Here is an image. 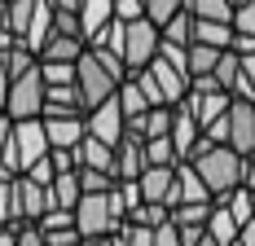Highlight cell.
I'll use <instances>...</instances> for the list:
<instances>
[{"label":"cell","instance_id":"44","mask_svg":"<svg viewBox=\"0 0 255 246\" xmlns=\"http://www.w3.org/2000/svg\"><path fill=\"white\" fill-rule=\"evenodd\" d=\"M9 88H13V75H9L4 57H0V110H4V101H9Z\"/></svg>","mask_w":255,"mask_h":246},{"label":"cell","instance_id":"48","mask_svg":"<svg viewBox=\"0 0 255 246\" xmlns=\"http://www.w3.org/2000/svg\"><path fill=\"white\" fill-rule=\"evenodd\" d=\"M0 246H18V224H4L0 229Z\"/></svg>","mask_w":255,"mask_h":246},{"label":"cell","instance_id":"50","mask_svg":"<svg viewBox=\"0 0 255 246\" xmlns=\"http://www.w3.org/2000/svg\"><path fill=\"white\" fill-rule=\"evenodd\" d=\"M0 31H9V0H0Z\"/></svg>","mask_w":255,"mask_h":246},{"label":"cell","instance_id":"15","mask_svg":"<svg viewBox=\"0 0 255 246\" xmlns=\"http://www.w3.org/2000/svg\"><path fill=\"white\" fill-rule=\"evenodd\" d=\"M79 167H93V172H106V176H115V145L110 141H102V136H84L79 141Z\"/></svg>","mask_w":255,"mask_h":246},{"label":"cell","instance_id":"26","mask_svg":"<svg viewBox=\"0 0 255 246\" xmlns=\"http://www.w3.org/2000/svg\"><path fill=\"white\" fill-rule=\"evenodd\" d=\"M145 163H150V167H180V154H176V145H172V136L145 141Z\"/></svg>","mask_w":255,"mask_h":246},{"label":"cell","instance_id":"41","mask_svg":"<svg viewBox=\"0 0 255 246\" xmlns=\"http://www.w3.org/2000/svg\"><path fill=\"white\" fill-rule=\"evenodd\" d=\"M26 176H31V180H40V185H53V180H57V167H53V158H40Z\"/></svg>","mask_w":255,"mask_h":246},{"label":"cell","instance_id":"8","mask_svg":"<svg viewBox=\"0 0 255 246\" xmlns=\"http://www.w3.org/2000/svg\"><path fill=\"white\" fill-rule=\"evenodd\" d=\"M229 145L238 154H255V97H233L229 106Z\"/></svg>","mask_w":255,"mask_h":246},{"label":"cell","instance_id":"34","mask_svg":"<svg viewBox=\"0 0 255 246\" xmlns=\"http://www.w3.org/2000/svg\"><path fill=\"white\" fill-rule=\"evenodd\" d=\"M79 180H84V194H106V189H115V176L93 172V167H79Z\"/></svg>","mask_w":255,"mask_h":246},{"label":"cell","instance_id":"23","mask_svg":"<svg viewBox=\"0 0 255 246\" xmlns=\"http://www.w3.org/2000/svg\"><path fill=\"white\" fill-rule=\"evenodd\" d=\"M225 53L229 49H211V44H198V40H194V44H189V75H194V79H198V75H211L220 66Z\"/></svg>","mask_w":255,"mask_h":246},{"label":"cell","instance_id":"9","mask_svg":"<svg viewBox=\"0 0 255 246\" xmlns=\"http://www.w3.org/2000/svg\"><path fill=\"white\" fill-rule=\"evenodd\" d=\"M88 132L102 136V141H110V145H119L128 136V115H124V106H119V93L110 101H102L97 110H88Z\"/></svg>","mask_w":255,"mask_h":246},{"label":"cell","instance_id":"38","mask_svg":"<svg viewBox=\"0 0 255 246\" xmlns=\"http://www.w3.org/2000/svg\"><path fill=\"white\" fill-rule=\"evenodd\" d=\"M154 246H185V238H180V224L167 220L163 229H154Z\"/></svg>","mask_w":255,"mask_h":246},{"label":"cell","instance_id":"2","mask_svg":"<svg viewBox=\"0 0 255 246\" xmlns=\"http://www.w3.org/2000/svg\"><path fill=\"white\" fill-rule=\"evenodd\" d=\"M49 127H44V119H13V145H9V154L0 158V176H26L40 158H49Z\"/></svg>","mask_w":255,"mask_h":246},{"label":"cell","instance_id":"7","mask_svg":"<svg viewBox=\"0 0 255 246\" xmlns=\"http://www.w3.org/2000/svg\"><path fill=\"white\" fill-rule=\"evenodd\" d=\"M53 207L49 185L31 180V176H13V220L18 224H40V216Z\"/></svg>","mask_w":255,"mask_h":246},{"label":"cell","instance_id":"29","mask_svg":"<svg viewBox=\"0 0 255 246\" xmlns=\"http://www.w3.org/2000/svg\"><path fill=\"white\" fill-rule=\"evenodd\" d=\"M207 216H211V202H180V207H172V220H176L180 229L207 224Z\"/></svg>","mask_w":255,"mask_h":246},{"label":"cell","instance_id":"56","mask_svg":"<svg viewBox=\"0 0 255 246\" xmlns=\"http://www.w3.org/2000/svg\"><path fill=\"white\" fill-rule=\"evenodd\" d=\"M251 198H255V194H251Z\"/></svg>","mask_w":255,"mask_h":246},{"label":"cell","instance_id":"14","mask_svg":"<svg viewBox=\"0 0 255 246\" xmlns=\"http://www.w3.org/2000/svg\"><path fill=\"white\" fill-rule=\"evenodd\" d=\"M180 202H216L211 189H207V180L194 172V163H180L176 167V194H172V207Z\"/></svg>","mask_w":255,"mask_h":246},{"label":"cell","instance_id":"52","mask_svg":"<svg viewBox=\"0 0 255 246\" xmlns=\"http://www.w3.org/2000/svg\"><path fill=\"white\" fill-rule=\"evenodd\" d=\"M53 4H57V9H79L84 0H53Z\"/></svg>","mask_w":255,"mask_h":246},{"label":"cell","instance_id":"21","mask_svg":"<svg viewBox=\"0 0 255 246\" xmlns=\"http://www.w3.org/2000/svg\"><path fill=\"white\" fill-rule=\"evenodd\" d=\"M194 31H198V18H194V13H189V4H185L172 22H163V40H167V44H185V49H189V44H194Z\"/></svg>","mask_w":255,"mask_h":246},{"label":"cell","instance_id":"32","mask_svg":"<svg viewBox=\"0 0 255 246\" xmlns=\"http://www.w3.org/2000/svg\"><path fill=\"white\" fill-rule=\"evenodd\" d=\"M40 229H44V233H62V229H79V224H75V211H66V207H49V211L40 216Z\"/></svg>","mask_w":255,"mask_h":246},{"label":"cell","instance_id":"33","mask_svg":"<svg viewBox=\"0 0 255 246\" xmlns=\"http://www.w3.org/2000/svg\"><path fill=\"white\" fill-rule=\"evenodd\" d=\"M180 9H185V0H145V18H150V22H172V18H176Z\"/></svg>","mask_w":255,"mask_h":246},{"label":"cell","instance_id":"22","mask_svg":"<svg viewBox=\"0 0 255 246\" xmlns=\"http://www.w3.org/2000/svg\"><path fill=\"white\" fill-rule=\"evenodd\" d=\"M88 49H110V53H124L128 49V22L124 18H115V22H106L93 40H88Z\"/></svg>","mask_w":255,"mask_h":246},{"label":"cell","instance_id":"24","mask_svg":"<svg viewBox=\"0 0 255 246\" xmlns=\"http://www.w3.org/2000/svg\"><path fill=\"white\" fill-rule=\"evenodd\" d=\"M119 106H124L128 123H132V119H141V115L150 110V97L141 93V84H136V79H124V84H119Z\"/></svg>","mask_w":255,"mask_h":246},{"label":"cell","instance_id":"17","mask_svg":"<svg viewBox=\"0 0 255 246\" xmlns=\"http://www.w3.org/2000/svg\"><path fill=\"white\" fill-rule=\"evenodd\" d=\"M88 53V40L84 35H66V31H53L49 44L40 49V62H79Z\"/></svg>","mask_w":255,"mask_h":246},{"label":"cell","instance_id":"4","mask_svg":"<svg viewBox=\"0 0 255 246\" xmlns=\"http://www.w3.org/2000/svg\"><path fill=\"white\" fill-rule=\"evenodd\" d=\"M75 84H79V93H84V106H88V110H97L102 101H110L115 93H119V79H115V75H110L102 62H97V53H93V49L79 57Z\"/></svg>","mask_w":255,"mask_h":246},{"label":"cell","instance_id":"46","mask_svg":"<svg viewBox=\"0 0 255 246\" xmlns=\"http://www.w3.org/2000/svg\"><path fill=\"white\" fill-rule=\"evenodd\" d=\"M233 53H238V57L255 53V35H238V40H233Z\"/></svg>","mask_w":255,"mask_h":246},{"label":"cell","instance_id":"49","mask_svg":"<svg viewBox=\"0 0 255 246\" xmlns=\"http://www.w3.org/2000/svg\"><path fill=\"white\" fill-rule=\"evenodd\" d=\"M247 189H251V194H255V154H251V158H247Z\"/></svg>","mask_w":255,"mask_h":246},{"label":"cell","instance_id":"13","mask_svg":"<svg viewBox=\"0 0 255 246\" xmlns=\"http://www.w3.org/2000/svg\"><path fill=\"white\" fill-rule=\"evenodd\" d=\"M44 115H88L79 84H49V93H44Z\"/></svg>","mask_w":255,"mask_h":246},{"label":"cell","instance_id":"55","mask_svg":"<svg viewBox=\"0 0 255 246\" xmlns=\"http://www.w3.org/2000/svg\"><path fill=\"white\" fill-rule=\"evenodd\" d=\"M0 115H4V110H0Z\"/></svg>","mask_w":255,"mask_h":246},{"label":"cell","instance_id":"36","mask_svg":"<svg viewBox=\"0 0 255 246\" xmlns=\"http://www.w3.org/2000/svg\"><path fill=\"white\" fill-rule=\"evenodd\" d=\"M49 158H53V167H57V176H62V172H75V167H79V149H66V145H53Z\"/></svg>","mask_w":255,"mask_h":246},{"label":"cell","instance_id":"20","mask_svg":"<svg viewBox=\"0 0 255 246\" xmlns=\"http://www.w3.org/2000/svg\"><path fill=\"white\" fill-rule=\"evenodd\" d=\"M49 194H53V207H66V211H75L79 207V198H84V180H79V167L75 172H62L57 180L49 185Z\"/></svg>","mask_w":255,"mask_h":246},{"label":"cell","instance_id":"27","mask_svg":"<svg viewBox=\"0 0 255 246\" xmlns=\"http://www.w3.org/2000/svg\"><path fill=\"white\" fill-rule=\"evenodd\" d=\"M35 4L40 0H9V31L26 44V31H31V18H35Z\"/></svg>","mask_w":255,"mask_h":246},{"label":"cell","instance_id":"47","mask_svg":"<svg viewBox=\"0 0 255 246\" xmlns=\"http://www.w3.org/2000/svg\"><path fill=\"white\" fill-rule=\"evenodd\" d=\"M238 246H255V220L242 224V233H238Z\"/></svg>","mask_w":255,"mask_h":246},{"label":"cell","instance_id":"1","mask_svg":"<svg viewBox=\"0 0 255 246\" xmlns=\"http://www.w3.org/2000/svg\"><path fill=\"white\" fill-rule=\"evenodd\" d=\"M189 163H194V172L207 180L211 198H229L233 189L247 185V154H238L233 145H216V141H207Z\"/></svg>","mask_w":255,"mask_h":246},{"label":"cell","instance_id":"12","mask_svg":"<svg viewBox=\"0 0 255 246\" xmlns=\"http://www.w3.org/2000/svg\"><path fill=\"white\" fill-rule=\"evenodd\" d=\"M44 127H49L53 145L75 149L84 136H88V115H44Z\"/></svg>","mask_w":255,"mask_h":246},{"label":"cell","instance_id":"11","mask_svg":"<svg viewBox=\"0 0 255 246\" xmlns=\"http://www.w3.org/2000/svg\"><path fill=\"white\" fill-rule=\"evenodd\" d=\"M203 141H207V132H203V123L194 119L185 106H176V123H172V145H176V154H180V163H189L198 149H203Z\"/></svg>","mask_w":255,"mask_h":246},{"label":"cell","instance_id":"45","mask_svg":"<svg viewBox=\"0 0 255 246\" xmlns=\"http://www.w3.org/2000/svg\"><path fill=\"white\" fill-rule=\"evenodd\" d=\"M242 75H247V88H251V97H255V53L242 57Z\"/></svg>","mask_w":255,"mask_h":246},{"label":"cell","instance_id":"54","mask_svg":"<svg viewBox=\"0 0 255 246\" xmlns=\"http://www.w3.org/2000/svg\"><path fill=\"white\" fill-rule=\"evenodd\" d=\"M242 4H247V0H233V9H242Z\"/></svg>","mask_w":255,"mask_h":246},{"label":"cell","instance_id":"31","mask_svg":"<svg viewBox=\"0 0 255 246\" xmlns=\"http://www.w3.org/2000/svg\"><path fill=\"white\" fill-rule=\"evenodd\" d=\"M40 75H44V84H75L79 62H40Z\"/></svg>","mask_w":255,"mask_h":246},{"label":"cell","instance_id":"42","mask_svg":"<svg viewBox=\"0 0 255 246\" xmlns=\"http://www.w3.org/2000/svg\"><path fill=\"white\" fill-rule=\"evenodd\" d=\"M207 132V141H216V145H229V115L225 119H216L211 127H203Z\"/></svg>","mask_w":255,"mask_h":246},{"label":"cell","instance_id":"16","mask_svg":"<svg viewBox=\"0 0 255 246\" xmlns=\"http://www.w3.org/2000/svg\"><path fill=\"white\" fill-rule=\"evenodd\" d=\"M141 194H145V202L172 207V194H176V167H145V176H141Z\"/></svg>","mask_w":255,"mask_h":246},{"label":"cell","instance_id":"39","mask_svg":"<svg viewBox=\"0 0 255 246\" xmlns=\"http://www.w3.org/2000/svg\"><path fill=\"white\" fill-rule=\"evenodd\" d=\"M115 18H124V22L145 18V0H115Z\"/></svg>","mask_w":255,"mask_h":246},{"label":"cell","instance_id":"53","mask_svg":"<svg viewBox=\"0 0 255 246\" xmlns=\"http://www.w3.org/2000/svg\"><path fill=\"white\" fill-rule=\"evenodd\" d=\"M84 246H115V238H93V242H84Z\"/></svg>","mask_w":255,"mask_h":246},{"label":"cell","instance_id":"43","mask_svg":"<svg viewBox=\"0 0 255 246\" xmlns=\"http://www.w3.org/2000/svg\"><path fill=\"white\" fill-rule=\"evenodd\" d=\"M9 145H13V115L4 110V115H0V158L9 154Z\"/></svg>","mask_w":255,"mask_h":246},{"label":"cell","instance_id":"5","mask_svg":"<svg viewBox=\"0 0 255 246\" xmlns=\"http://www.w3.org/2000/svg\"><path fill=\"white\" fill-rule=\"evenodd\" d=\"M158 49H163V26L150 22V18H136V22H128V71L136 75V71H145L154 57H158Z\"/></svg>","mask_w":255,"mask_h":246},{"label":"cell","instance_id":"35","mask_svg":"<svg viewBox=\"0 0 255 246\" xmlns=\"http://www.w3.org/2000/svg\"><path fill=\"white\" fill-rule=\"evenodd\" d=\"M4 224H18L13 220V180L9 176H0V229Z\"/></svg>","mask_w":255,"mask_h":246},{"label":"cell","instance_id":"30","mask_svg":"<svg viewBox=\"0 0 255 246\" xmlns=\"http://www.w3.org/2000/svg\"><path fill=\"white\" fill-rule=\"evenodd\" d=\"M132 220H136V224H150V229H163V224L172 220V207H163V202H141V207L132 211Z\"/></svg>","mask_w":255,"mask_h":246},{"label":"cell","instance_id":"37","mask_svg":"<svg viewBox=\"0 0 255 246\" xmlns=\"http://www.w3.org/2000/svg\"><path fill=\"white\" fill-rule=\"evenodd\" d=\"M233 31H238V35H255V0H247V4L233 13Z\"/></svg>","mask_w":255,"mask_h":246},{"label":"cell","instance_id":"19","mask_svg":"<svg viewBox=\"0 0 255 246\" xmlns=\"http://www.w3.org/2000/svg\"><path fill=\"white\" fill-rule=\"evenodd\" d=\"M207 233H211V238H220L225 246L238 242L242 224H238V216L229 211V202H211V216H207Z\"/></svg>","mask_w":255,"mask_h":246},{"label":"cell","instance_id":"40","mask_svg":"<svg viewBox=\"0 0 255 246\" xmlns=\"http://www.w3.org/2000/svg\"><path fill=\"white\" fill-rule=\"evenodd\" d=\"M18 246H49L40 224H18Z\"/></svg>","mask_w":255,"mask_h":246},{"label":"cell","instance_id":"18","mask_svg":"<svg viewBox=\"0 0 255 246\" xmlns=\"http://www.w3.org/2000/svg\"><path fill=\"white\" fill-rule=\"evenodd\" d=\"M75 13H79V26H84V40H93L106 22H115V0H84Z\"/></svg>","mask_w":255,"mask_h":246},{"label":"cell","instance_id":"6","mask_svg":"<svg viewBox=\"0 0 255 246\" xmlns=\"http://www.w3.org/2000/svg\"><path fill=\"white\" fill-rule=\"evenodd\" d=\"M44 93H49V84H44V75H40V66H35L31 75L13 79L4 110H9L13 119H44Z\"/></svg>","mask_w":255,"mask_h":246},{"label":"cell","instance_id":"28","mask_svg":"<svg viewBox=\"0 0 255 246\" xmlns=\"http://www.w3.org/2000/svg\"><path fill=\"white\" fill-rule=\"evenodd\" d=\"M115 246H154V229L150 224H136V220H124L119 233H110Z\"/></svg>","mask_w":255,"mask_h":246},{"label":"cell","instance_id":"3","mask_svg":"<svg viewBox=\"0 0 255 246\" xmlns=\"http://www.w3.org/2000/svg\"><path fill=\"white\" fill-rule=\"evenodd\" d=\"M75 224H79V233H84V242L119 233V229H124V216L115 211V202H110V189H106V194H84V198H79V207H75Z\"/></svg>","mask_w":255,"mask_h":246},{"label":"cell","instance_id":"10","mask_svg":"<svg viewBox=\"0 0 255 246\" xmlns=\"http://www.w3.org/2000/svg\"><path fill=\"white\" fill-rule=\"evenodd\" d=\"M145 136L128 127V136L115 145V180H141L145 176Z\"/></svg>","mask_w":255,"mask_h":246},{"label":"cell","instance_id":"25","mask_svg":"<svg viewBox=\"0 0 255 246\" xmlns=\"http://www.w3.org/2000/svg\"><path fill=\"white\" fill-rule=\"evenodd\" d=\"M194 18H207V22H233V0H185Z\"/></svg>","mask_w":255,"mask_h":246},{"label":"cell","instance_id":"51","mask_svg":"<svg viewBox=\"0 0 255 246\" xmlns=\"http://www.w3.org/2000/svg\"><path fill=\"white\" fill-rule=\"evenodd\" d=\"M194 246H225V242H220V238H211V233H203V238H198Z\"/></svg>","mask_w":255,"mask_h":246}]
</instances>
